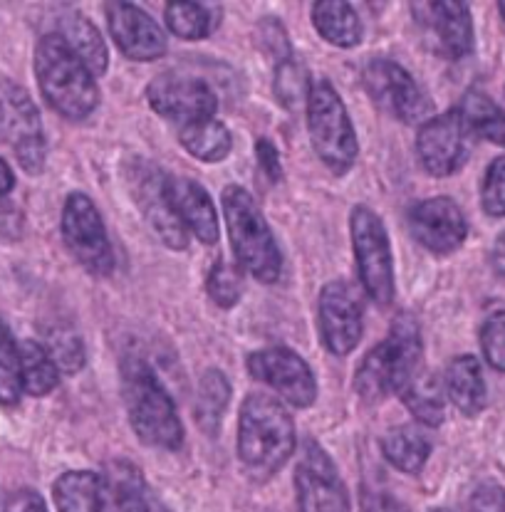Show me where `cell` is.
<instances>
[{"label": "cell", "instance_id": "obj_1", "mask_svg": "<svg viewBox=\"0 0 505 512\" xmlns=\"http://www.w3.org/2000/svg\"><path fill=\"white\" fill-rule=\"evenodd\" d=\"M57 512H152L142 470L112 461L102 470H70L52 485Z\"/></svg>", "mask_w": 505, "mask_h": 512}, {"label": "cell", "instance_id": "obj_2", "mask_svg": "<svg viewBox=\"0 0 505 512\" xmlns=\"http://www.w3.org/2000/svg\"><path fill=\"white\" fill-rule=\"evenodd\" d=\"M33 67L45 102L60 117L82 122L95 112L100 104V87L95 75L60 35L48 33L38 40Z\"/></svg>", "mask_w": 505, "mask_h": 512}, {"label": "cell", "instance_id": "obj_3", "mask_svg": "<svg viewBox=\"0 0 505 512\" xmlns=\"http://www.w3.org/2000/svg\"><path fill=\"white\" fill-rule=\"evenodd\" d=\"M295 451V423L275 396L255 391L246 396L238 416V456L251 473L268 478Z\"/></svg>", "mask_w": 505, "mask_h": 512}, {"label": "cell", "instance_id": "obj_4", "mask_svg": "<svg viewBox=\"0 0 505 512\" xmlns=\"http://www.w3.org/2000/svg\"><path fill=\"white\" fill-rule=\"evenodd\" d=\"M122 381L129 423L142 443L164 451H179L184 443V423L154 369L144 359L132 357L122 364Z\"/></svg>", "mask_w": 505, "mask_h": 512}, {"label": "cell", "instance_id": "obj_5", "mask_svg": "<svg viewBox=\"0 0 505 512\" xmlns=\"http://www.w3.org/2000/svg\"><path fill=\"white\" fill-rule=\"evenodd\" d=\"M421 364V334L411 317H399L387 339L364 354L354 374V391L367 404H379L399 394Z\"/></svg>", "mask_w": 505, "mask_h": 512}, {"label": "cell", "instance_id": "obj_6", "mask_svg": "<svg viewBox=\"0 0 505 512\" xmlns=\"http://www.w3.org/2000/svg\"><path fill=\"white\" fill-rule=\"evenodd\" d=\"M221 201L238 265L265 285L278 280L283 270V255L251 193L243 186H226Z\"/></svg>", "mask_w": 505, "mask_h": 512}, {"label": "cell", "instance_id": "obj_7", "mask_svg": "<svg viewBox=\"0 0 505 512\" xmlns=\"http://www.w3.org/2000/svg\"><path fill=\"white\" fill-rule=\"evenodd\" d=\"M305 104L312 149L332 174H347L357 161L359 144L345 102L330 82H315Z\"/></svg>", "mask_w": 505, "mask_h": 512}, {"label": "cell", "instance_id": "obj_8", "mask_svg": "<svg viewBox=\"0 0 505 512\" xmlns=\"http://www.w3.org/2000/svg\"><path fill=\"white\" fill-rule=\"evenodd\" d=\"M350 238L364 292L377 305H389L394 300V260L382 218L369 206H354L350 213Z\"/></svg>", "mask_w": 505, "mask_h": 512}, {"label": "cell", "instance_id": "obj_9", "mask_svg": "<svg viewBox=\"0 0 505 512\" xmlns=\"http://www.w3.org/2000/svg\"><path fill=\"white\" fill-rule=\"evenodd\" d=\"M0 141L28 174L45 169L43 119L28 90L10 80H0Z\"/></svg>", "mask_w": 505, "mask_h": 512}, {"label": "cell", "instance_id": "obj_10", "mask_svg": "<svg viewBox=\"0 0 505 512\" xmlns=\"http://www.w3.org/2000/svg\"><path fill=\"white\" fill-rule=\"evenodd\" d=\"M62 240L90 275L104 278L114 270V248L107 228L92 198L82 191L70 193L62 208Z\"/></svg>", "mask_w": 505, "mask_h": 512}, {"label": "cell", "instance_id": "obj_11", "mask_svg": "<svg viewBox=\"0 0 505 512\" xmlns=\"http://www.w3.org/2000/svg\"><path fill=\"white\" fill-rule=\"evenodd\" d=\"M364 87L379 109L404 124H426L434 117V102L399 62L377 57L364 70Z\"/></svg>", "mask_w": 505, "mask_h": 512}, {"label": "cell", "instance_id": "obj_12", "mask_svg": "<svg viewBox=\"0 0 505 512\" xmlns=\"http://www.w3.org/2000/svg\"><path fill=\"white\" fill-rule=\"evenodd\" d=\"M248 374L273 389L295 409H307L317 399V379L310 364L288 347H268L251 352L246 359Z\"/></svg>", "mask_w": 505, "mask_h": 512}, {"label": "cell", "instance_id": "obj_13", "mask_svg": "<svg viewBox=\"0 0 505 512\" xmlns=\"http://www.w3.org/2000/svg\"><path fill=\"white\" fill-rule=\"evenodd\" d=\"M471 129L461 109H449L421 124L416 134V154L431 176H451L463 169L471 156Z\"/></svg>", "mask_w": 505, "mask_h": 512}, {"label": "cell", "instance_id": "obj_14", "mask_svg": "<svg viewBox=\"0 0 505 512\" xmlns=\"http://www.w3.org/2000/svg\"><path fill=\"white\" fill-rule=\"evenodd\" d=\"M317 320L325 347L337 357H347L362 339L364 302L357 287L347 280H332L322 287Z\"/></svg>", "mask_w": 505, "mask_h": 512}, {"label": "cell", "instance_id": "obj_15", "mask_svg": "<svg viewBox=\"0 0 505 512\" xmlns=\"http://www.w3.org/2000/svg\"><path fill=\"white\" fill-rule=\"evenodd\" d=\"M295 493L300 512H350V493L342 483L332 458L315 441L305 443L303 458L295 468Z\"/></svg>", "mask_w": 505, "mask_h": 512}, {"label": "cell", "instance_id": "obj_16", "mask_svg": "<svg viewBox=\"0 0 505 512\" xmlns=\"http://www.w3.org/2000/svg\"><path fill=\"white\" fill-rule=\"evenodd\" d=\"M149 107L159 117L176 122L181 127L213 119L218 109L216 92L203 80L184 75H161L147 87Z\"/></svg>", "mask_w": 505, "mask_h": 512}, {"label": "cell", "instance_id": "obj_17", "mask_svg": "<svg viewBox=\"0 0 505 512\" xmlns=\"http://www.w3.org/2000/svg\"><path fill=\"white\" fill-rule=\"evenodd\" d=\"M414 20L431 47L446 60H461L473 52V20L466 3L441 0V3H414Z\"/></svg>", "mask_w": 505, "mask_h": 512}, {"label": "cell", "instance_id": "obj_18", "mask_svg": "<svg viewBox=\"0 0 505 512\" xmlns=\"http://www.w3.org/2000/svg\"><path fill=\"white\" fill-rule=\"evenodd\" d=\"M409 228L411 235L436 255L454 253L468 235V223L461 206L446 196L416 203L409 211Z\"/></svg>", "mask_w": 505, "mask_h": 512}, {"label": "cell", "instance_id": "obj_19", "mask_svg": "<svg viewBox=\"0 0 505 512\" xmlns=\"http://www.w3.org/2000/svg\"><path fill=\"white\" fill-rule=\"evenodd\" d=\"M129 179H132L134 201L139 203L154 233L169 248H186L189 245V233H186V228L181 226L179 218H176V213L169 206V198H166L164 191L166 174H161L156 166L147 164V161L137 159L134 161V171H129Z\"/></svg>", "mask_w": 505, "mask_h": 512}, {"label": "cell", "instance_id": "obj_20", "mask_svg": "<svg viewBox=\"0 0 505 512\" xmlns=\"http://www.w3.org/2000/svg\"><path fill=\"white\" fill-rule=\"evenodd\" d=\"M107 25L114 45L124 57L137 62L159 60L166 52V38L154 23L152 15L144 13L134 3H107Z\"/></svg>", "mask_w": 505, "mask_h": 512}, {"label": "cell", "instance_id": "obj_21", "mask_svg": "<svg viewBox=\"0 0 505 512\" xmlns=\"http://www.w3.org/2000/svg\"><path fill=\"white\" fill-rule=\"evenodd\" d=\"M166 198L186 233H194L201 243L213 245L218 240V216L211 196L199 181L186 176H166Z\"/></svg>", "mask_w": 505, "mask_h": 512}, {"label": "cell", "instance_id": "obj_22", "mask_svg": "<svg viewBox=\"0 0 505 512\" xmlns=\"http://www.w3.org/2000/svg\"><path fill=\"white\" fill-rule=\"evenodd\" d=\"M444 391L451 404L463 416H478L488 404L486 379H483L481 362L473 354H463L446 367Z\"/></svg>", "mask_w": 505, "mask_h": 512}, {"label": "cell", "instance_id": "obj_23", "mask_svg": "<svg viewBox=\"0 0 505 512\" xmlns=\"http://www.w3.org/2000/svg\"><path fill=\"white\" fill-rule=\"evenodd\" d=\"M57 35L70 45V50L90 67L92 75H104L109 65V52L104 45L102 35L97 33L95 25L80 13V10H70L67 15L60 18V28Z\"/></svg>", "mask_w": 505, "mask_h": 512}, {"label": "cell", "instance_id": "obj_24", "mask_svg": "<svg viewBox=\"0 0 505 512\" xmlns=\"http://www.w3.org/2000/svg\"><path fill=\"white\" fill-rule=\"evenodd\" d=\"M312 23L315 30L337 47H354L362 40V23H359L357 10L342 0H317L312 5Z\"/></svg>", "mask_w": 505, "mask_h": 512}, {"label": "cell", "instance_id": "obj_25", "mask_svg": "<svg viewBox=\"0 0 505 512\" xmlns=\"http://www.w3.org/2000/svg\"><path fill=\"white\" fill-rule=\"evenodd\" d=\"M382 453L389 466L416 475L431 456V438L419 426H397L382 438Z\"/></svg>", "mask_w": 505, "mask_h": 512}, {"label": "cell", "instance_id": "obj_26", "mask_svg": "<svg viewBox=\"0 0 505 512\" xmlns=\"http://www.w3.org/2000/svg\"><path fill=\"white\" fill-rule=\"evenodd\" d=\"M444 394V384H441L434 374H424L421 369L411 376L409 384L399 391L404 406L414 414V419L429 428H436L444 423Z\"/></svg>", "mask_w": 505, "mask_h": 512}, {"label": "cell", "instance_id": "obj_27", "mask_svg": "<svg viewBox=\"0 0 505 512\" xmlns=\"http://www.w3.org/2000/svg\"><path fill=\"white\" fill-rule=\"evenodd\" d=\"M179 141L194 159L203 164H218L226 159L233 149V137L226 124L218 119H206V122L189 124L179 129Z\"/></svg>", "mask_w": 505, "mask_h": 512}, {"label": "cell", "instance_id": "obj_28", "mask_svg": "<svg viewBox=\"0 0 505 512\" xmlns=\"http://www.w3.org/2000/svg\"><path fill=\"white\" fill-rule=\"evenodd\" d=\"M20 379H23V391L30 396H48L50 391H55V386L60 384V367L48 347L33 339L20 344Z\"/></svg>", "mask_w": 505, "mask_h": 512}, {"label": "cell", "instance_id": "obj_29", "mask_svg": "<svg viewBox=\"0 0 505 512\" xmlns=\"http://www.w3.org/2000/svg\"><path fill=\"white\" fill-rule=\"evenodd\" d=\"M458 109H461L471 134H478L505 149V112L491 97H486L483 92H468Z\"/></svg>", "mask_w": 505, "mask_h": 512}, {"label": "cell", "instance_id": "obj_30", "mask_svg": "<svg viewBox=\"0 0 505 512\" xmlns=\"http://www.w3.org/2000/svg\"><path fill=\"white\" fill-rule=\"evenodd\" d=\"M231 401V384L218 369H208L201 376L199 391H196V421L206 433H218L223 411Z\"/></svg>", "mask_w": 505, "mask_h": 512}, {"label": "cell", "instance_id": "obj_31", "mask_svg": "<svg viewBox=\"0 0 505 512\" xmlns=\"http://www.w3.org/2000/svg\"><path fill=\"white\" fill-rule=\"evenodd\" d=\"M20 396H23L20 347L5 322L0 320V406H18Z\"/></svg>", "mask_w": 505, "mask_h": 512}, {"label": "cell", "instance_id": "obj_32", "mask_svg": "<svg viewBox=\"0 0 505 512\" xmlns=\"http://www.w3.org/2000/svg\"><path fill=\"white\" fill-rule=\"evenodd\" d=\"M164 15L171 33L181 40H201L213 28L211 10L203 3H169Z\"/></svg>", "mask_w": 505, "mask_h": 512}, {"label": "cell", "instance_id": "obj_33", "mask_svg": "<svg viewBox=\"0 0 505 512\" xmlns=\"http://www.w3.org/2000/svg\"><path fill=\"white\" fill-rule=\"evenodd\" d=\"M312 80L310 72L300 65L298 60L288 57L278 65L275 70V80H273V90L278 102L283 104L285 109H298L300 104L307 102V94H310Z\"/></svg>", "mask_w": 505, "mask_h": 512}, {"label": "cell", "instance_id": "obj_34", "mask_svg": "<svg viewBox=\"0 0 505 512\" xmlns=\"http://www.w3.org/2000/svg\"><path fill=\"white\" fill-rule=\"evenodd\" d=\"M206 290H208V297H211L218 307L231 310V307L238 305V300H241L243 295L241 273H238V268H233V265L218 260V263L211 268V273H208Z\"/></svg>", "mask_w": 505, "mask_h": 512}, {"label": "cell", "instance_id": "obj_35", "mask_svg": "<svg viewBox=\"0 0 505 512\" xmlns=\"http://www.w3.org/2000/svg\"><path fill=\"white\" fill-rule=\"evenodd\" d=\"M481 349L486 362L496 372L505 374V310H496L486 317L481 327Z\"/></svg>", "mask_w": 505, "mask_h": 512}, {"label": "cell", "instance_id": "obj_36", "mask_svg": "<svg viewBox=\"0 0 505 512\" xmlns=\"http://www.w3.org/2000/svg\"><path fill=\"white\" fill-rule=\"evenodd\" d=\"M481 206L491 218H505V156L491 161L481 186Z\"/></svg>", "mask_w": 505, "mask_h": 512}, {"label": "cell", "instance_id": "obj_37", "mask_svg": "<svg viewBox=\"0 0 505 512\" xmlns=\"http://www.w3.org/2000/svg\"><path fill=\"white\" fill-rule=\"evenodd\" d=\"M52 359L60 367V372L77 374L85 367V347H82L80 337L75 332H57L52 337Z\"/></svg>", "mask_w": 505, "mask_h": 512}, {"label": "cell", "instance_id": "obj_38", "mask_svg": "<svg viewBox=\"0 0 505 512\" xmlns=\"http://www.w3.org/2000/svg\"><path fill=\"white\" fill-rule=\"evenodd\" d=\"M468 512H505V488L496 480L478 485L468 498Z\"/></svg>", "mask_w": 505, "mask_h": 512}, {"label": "cell", "instance_id": "obj_39", "mask_svg": "<svg viewBox=\"0 0 505 512\" xmlns=\"http://www.w3.org/2000/svg\"><path fill=\"white\" fill-rule=\"evenodd\" d=\"M3 512H48L43 495L33 488H20L5 500Z\"/></svg>", "mask_w": 505, "mask_h": 512}, {"label": "cell", "instance_id": "obj_40", "mask_svg": "<svg viewBox=\"0 0 505 512\" xmlns=\"http://www.w3.org/2000/svg\"><path fill=\"white\" fill-rule=\"evenodd\" d=\"M255 156H258V164L260 169H263V174L268 176L270 181H280L283 166H280L278 149H275L268 139H258V144H255Z\"/></svg>", "mask_w": 505, "mask_h": 512}, {"label": "cell", "instance_id": "obj_41", "mask_svg": "<svg viewBox=\"0 0 505 512\" xmlns=\"http://www.w3.org/2000/svg\"><path fill=\"white\" fill-rule=\"evenodd\" d=\"M362 512H409V508L392 495L379 493V490H364Z\"/></svg>", "mask_w": 505, "mask_h": 512}, {"label": "cell", "instance_id": "obj_42", "mask_svg": "<svg viewBox=\"0 0 505 512\" xmlns=\"http://www.w3.org/2000/svg\"><path fill=\"white\" fill-rule=\"evenodd\" d=\"M491 265H493V270L501 275V278H505V233L496 240V245H493Z\"/></svg>", "mask_w": 505, "mask_h": 512}, {"label": "cell", "instance_id": "obj_43", "mask_svg": "<svg viewBox=\"0 0 505 512\" xmlns=\"http://www.w3.org/2000/svg\"><path fill=\"white\" fill-rule=\"evenodd\" d=\"M13 188H15L13 169H10L8 161H5L3 156H0V198L8 196V193L13 191Z\"/></svg>", "mask_w": 505, "mask_h": 512}, {"label": "cell", "instance_id": "obj_44", "mask_svg": "<svg viewBox=\"0 0 505 512\" xmlns=\"http://www.w3.org/2000/svg\"><path fill=\"white\" fill-rule=\"evenodd\" d=\"M498 10H501V18H503V23H505V0H503V3H498Z\"/></svg>", "mask_w": 505, "mask_h": 512}, {"label": "cell", "instance_id": "obj_45", "mask_svg": "<svg viewBox=\"0 0 505 512\" xmlns=\"http://www.w3.org/2000/svg\"><path fill=\"white\" fill-rule=\"evenodd\" d=\"M439 512H451V510H439Z\"/></svg>", "mask_w": 505, "mask_h": 512}]
</instances>
